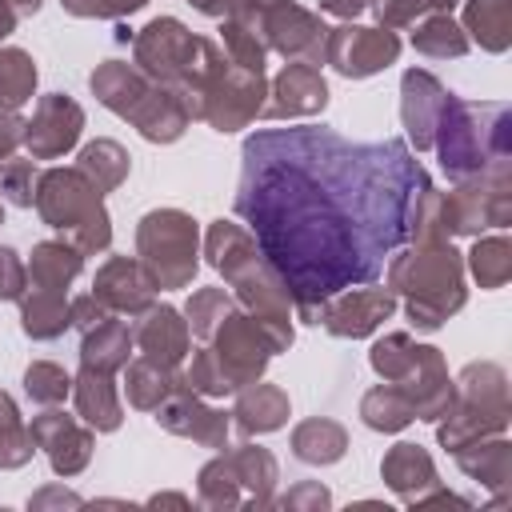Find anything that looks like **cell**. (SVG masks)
Returning <instances> with one entry per match:
<instances>
[{"label":"cell","mask_w":512,"mask_h":512,"mask_svg":"<svg viewBox=\"0 0 512 512\" xmlns=\"http://www.w3.org/2000/svg\"><path fill=\"white\" fill-rule=\"evenodd\" d=\"M136 340H140L144 360L164 364V368H176V364L184 360V352H188V328H184V320H180L172 308H164V304L148 312V320L136 328Z\"/></svg>","instance_id":"obj_15"},{"label":"cell","mask_w":512,"mask_h":512,"mask_svg":"<svg viewBox=\"0 0 512 512\" xmlns=\"http://www.w3.org/2000/svg\"><path fill=\"white\" fill-rule=\"evenodd\" d=\"M392 288L408 292V316L416 328H440L448 312L464 304L460 260L452 248L432 244L392 264Z\"/></svg>","instance_id":"obj_3"},{"label":"cell","mask_w":512,"mask_h":512,"mask_svg":"<svg viewBox=\"0 0 512 512\" xmlns=\"http://www.w3.org/2000/svg\"><path fill=\"white\" fill-rule=\"evenodd\" d=\"M144 4L148 0H64V8L76 16H124V12H136Z\"/></svg>","instance_id":"obj_38"},{"label":"cell","mask_w":512,"mask_h":512,"mask_svg":"<svg viewBox=\"0 0 512 512\" xmlns=\"http://www.w3.org/2000/svg\"><path fill=\"white\" fill-rule=\"evenodd\" d=\"M32 456V432L20 428V416L12 408V400L0 392V464L4 468H16Z\"/></svg>","instance_id":"obj_29"},{"label":"cell","mask_w":512,"mask_h":512,"mask_svg":"<svg viewBox=\"0 0 512 512\" xmlns=\"http://www.w3.org/2000/svg\"><path fill=\"white\" fill-rule=\"evenodd\" d=\"M472 272L484 288H496L508 280V240L496 236V240H480L472 248Z\"/></svg>","instance_id":"obj_31"},{"label":"cell","mask_w":512,"mask_h":512,"mask_svg":"<svg viewBox=\"0 0 512 512\" xmlns=\"http://www.w3.org/2000/svg\"><path fill=\"white\" fill-rule=\"evenodd\" d=\"M236 416H240V428H244V432H272V428L284 424V416H288V400H284L280 388H272V384H256L252 392L240 396Z\"/></svg>","instance_id":"obj_20"},{"label":"cell","mask_w":512,"mask_h":512,"mask_svg":"<svg viewBox=\"0 0 512 512\" xmlns=\"http://www.w3.org/2000/svg\"><path fill=\"white\" fill-rule=\"evenodd\" d=\"M360 412H364V420L372 428H384V432H396V428H404L412 420V408L400 396V388H376V392H368Z\"/></svg>","instance_id":"obj_28"},{"label":"cell","mask_w":512,"mask_h":512,"mask_svg":"<svg viewBox=\"0 0 512 512\" xmlns=\"http://www.w3.org/2000/svg\"><path fill=\"white\" fill-rule=\"evenodd\" d=\"M68 328V308L60 292L48 288H32V296L24 300V332L36 340H52Z\"/></svg>","instance_id":"obj_24"},{"label":"cell","mask_w":512,"mask_h":512,"mask_svg":"<svg viewBox=\"0 0 512 512\" xmlns=\"http://www.w3.org/2000/svg\"><path fill=\"white\" fill-rule=\"evenodd\" d=\"M192 4H196L200 12H208V16H228L240 0H192Z\"/></svg>","instance_id":"obj_44"},{"label":"cell","mask_w":512,"mask_h":512,"mask_svg":"<svg viewBox=\"0 0 512 512\" xmlns=\"http://www.w3.org/2000/svg\"><path fill=\"white\" fill-rule=\"evenodd\" d=\"M272 96L276 100L264 108V116H308V112H320L328 104V88L312 64H288L276 76Z\"/></svg>","instance_id":"obj_12"},{"label":"cell","mask_w":512,"mask_h":512,"mask_svg":"<svg viewBox=\"0 0 512 512\" xmlns=\"http://www.w3.org/2000/svg\"><path fill=\"white\" fill-rule=\"evenodd\" d=\"M172 392H176V384H172V376H168L164 364L140 360V364L128 368V400L136 408H160V400L172 396Z\"/></svg>","instance_id":"obj_27"},{"label":"cell","mask_w":512,"mask_h":512,"mask_svg":"<svg viewBox=\"0 0 512 512\" xmlns=\"http://www.w3.org/2000/svg\"><path fill=\"white\" fill-rule=\"evenodd\" d=\"M228 472L236 476V484L248 488V504H268L272 500V484H276V460L264 448H240L224 456Z\"/></svg>","instance_id":"obj_19"},{"label":"cell","mask_w":512,"mask_h":512,"mask_svg":"<svg viewBox=\"0 0 512 512\" xmlns=\"http://www.w3.org/2000/svg\"><path fill=\"white\" fill-rule=\"evenodd\" d=\"M36 208H40V216L52 228L68 232L80 252H100L112 240L100 192L92 188V180L80 168H72V172H64V168L44 172L40 176V192H36Z\"/></svg>","instance_id":"obj_4"},{"label":"cell","mask_w":512,"mask_h":512,"mask_svg":"<svg viewBox=\"0 0 512 512\" xmlns=\"http://www.w3.org/2000/svg\"><path fill=\"white\" fill-rule=\"evenodd\" d=\"M320 8H324V12H332V16L352 20L360 8H368V0H320Z\"/></svg>","instance_id":"obj_42"},{"label":"cell","mask_w":512,"mask_h":512,"mask_svg":"<svg viewBox=\"0 0 512 512\" xmlns=\"http://www.w3.org/2000/svg\"><path fill=\"white\" fill-rule=\"evenodd\" d=\"M456 0H372V12L384 24H408L412 16L428 12V8H452Z\"/></svg>","instance_id":"obj_36"},{"label":"cell","mask_w":512,"mask_h":512,"mask_svg":"<svg viewBox=\"0 0 512 512\" xmlns=\"http://www.w3.org/2000/svg\"><path fill=\"white\" fill-rule=\"evenodd\" d=\"M468 28L472 36L488 48V52H504L508 48V28H512V16H508V0H468Z\"/></svg>","instance_id":"obj_25"},{"label":"cell","mask_w":512,"mask_h":512,"mask_svg":"<svg viewBox=\"0 0 512 512\" xmlns=\"http://www.w3.org/2000/svg\"><path fill=\"white\" fill-rule=\"evenodd\" d=\"M8 8H12L16 16H28V12H36V8H40V0H8Z\"/></svg>","instance_id":"obj_46"},{"label":"cell","mask_w":512,"mask_h":512,"mask_svg":"<svg viewBox=\"0 0 512 512\" xmlns=\"http://www.w3.org/2000/svg\"><path fill=\"white\" fill-rule=\"evenodd\" d=\"M68 320H72L80 332H88V328H96L100 320H108V312H104V304H100L96 296H80V300H72Z\"/></svg>","instance_id":"obj_39"},{"label":"cell","mask_w":512,"mask_h":512,"mask_svg":"<svg viewBox=\"0 0 512 512\" xmlns=\"http://www.w3.org/2000/svg\"><path fill=\"white\" fill-rule=\"evenodd\" d=\"M392 312V296L384 288H344L324 304V328L336 336H364Z\"/></svg>","instance_id":"obj_8"},{"label":"cell","mask_w":512,"mask_h":512,"mask_svg":"<svg viewBox=\"0 0 512 512\" xmlns=\"http://www.w3.org/2000/svg\"><path fill=\"white\" fill-rule=\"evenodd\" d=\"M156 412H160L156 420H160L168 432H176V436H192V440H200V444H208V448H224L228 420H224L220 412L196 404V396L176 392V396H172L164 408H156Z\"/></svg>","instance_id":"obj_14"},{"label":"cell","mask_w":512,"mask_h":512,"mask_svg":"<svg viewBox=\"0 0 512 512\" xmlns=\"http://www.w3.org/2000/svg\"><path fill=\"white\" fill-rule=\"evenodd\" d=\"M428 176L404 140H344L332 128H268L244 140L236 216L308 324L324 300L372 284L416 236Z\"/></svg>","instance_id":"obj_1"},{"label":"cell","mask_w":512,"mask_h":512,"mask_svg":"<svg viewBox=\"0 0 512 512\" xmlns=\"http://www.w3.org/2000/svg\"><path fill=\"white\" fill-rule=\"evenodd\" d=\"M28 288V268L12 248H0V300H20Z\"/></svg>","instance_id":"obj_37"},{"label":"cell","mask_w":512,"mask_h":512,"mask_svg":"<svg viewBox=\"0 0 512 512\" xmlns=\"http://www.w3.org/2000/svg\"><path fill=\"white\" fill-rule=\"evenodd\" d=\"M80 124H84V116H80V108H76L72 100L48 96V100L36 108L32 124H24V144L32 148V156H44V160H48V156H60L64 148L76 144Z\"/></svg>","instance_id":"obj_9"},{"label":"cell","mask_w":512,"mask_h":512,"mask_svg":"<svg viewBox=\"0 0 512 512\" xmlns=\"http://www.w3.org/2000/svg\"><path fill=\"white\" fill-rule=\"evenodd\" d=\"M28 432H32V444H40V448L48 452V460H52V468H56L60 476H72V472H80V468L88 464L92 436H88L72 416H64V412H44V416L32 420Z\"/></svg>","instance_id":"obj_7"},{"label":"cell","mask_w":512,"mask_h":512,"mask_svg":"<svg viewBox=\"0 0 512 512\" xmlns=\"http://www.w3.org/2000/svg\"><path fill=\"white\" fill-rule=\"evenodd\" d=\"M324 52L344 76H372L396 60L400 40L380 28H336L328 36Z\"/></svg>","instance_id":"obj_6"},{"label":"cell","mask_w":512,"mask_h":512,"mask_svg":"<svg viewBox=\"0 0 512 512\" xmlns=\"http://www.w3.org/2000/svg\"><path fill=\"white\" fill-rule=\"evenodd\" d=\"M460 456V468L488 480V484H504L508 476V444H484L480 456H468V452H456Z\"/></svg>","instance_id":"obj_34"},{"label":"cell","mask_w":512,"mask_h":512,"mask_svg":"<svg viewBox=\"0 0 512 512\" xmlns=\"http://www.w3.org/2000/svg\"><path fill=\"white\" fill-rule=\"evenodd\" d=\"M32 84H36V68H32L28 52L4 48L0 52V104L4 108H20L32 96Z\"/></svg>","instance_id":"obj_26"},{"label":"cell","mask_w":512,"mask_h":512,"mask_svg":"<svg viewBox=\"0 0 512 512\" xmlns=\"http://www.w3.org/2000/svg\"><path fill=\"white\" fill-rule=\"evenodd\" d=\"M80 272V248H64V244H40L32 252V264H28V276L36 288H48V292H64V284Z\"/></svg>","instance_id":"obj_21"},{"label":"cell","mask_w":512,"mask_h":512,"mask_svg":"<svg viewBox=\"0 0 512 512\" xmlns=\"http://www.w3.org/2000/svg\"><path fill=\"white\" fill-rule=\"evenodd\" d=\"M140 256L144 268L152 276V284L160 288H180L192 280L196 272V228L184 212H148L140 220Z\"/></svg>","instance_id":"obj_5"},{"label":"cell","mask_w":512,"mask_h":512,"mask_svg":"<svg viewBox=\"0 0 512 512\" xmlns=\"http://www.w3.org/2000/svg\"><path fill=\"white\" fill-rule=\"evenodd\" d=\"M384 480L404 496V500H420V488H432L436 484V472H432V460L416 448V444H396L388 456H384Z\"/></svg>","instance_id":"obj_16"},{"label":"cell","mask_w":512,"mask_h":512,"mask_svg":"<svg viewBox=\"0 0 512 512\" xmlns=\"http://www.w3.org/2000/svg\"><path fill=\"white\" fill-rule=\"evenodd\" d=\"M76 408L100 432H112L120 424V404H116V392H112L108 372H96V368H84L80 372V380H76Z\"/></svg>","instance_id":"obj_18"},{"label":"cell","mask_w":512,"mask_h":512,"mask_svg":"<svg viewBox=\"0 0 512 512\" xmlns=\"http://www.w3.org/2000/svg\"><path fill=\"white\" fill-rule=\"evenodd\" d=\"M448 96L452 92H444L440 80L428 76V72H408L404 76V128L416 140V148H428L432 144Z\"/></svg>","instance_id":"obj_11"},{"label":"cell","mask_w":512,"mask_h":512,"mask_svg":"<svg viewBox=\"0 0 512 512\" xmlns=\"http://www.w3.org/2000/svg\"><path fill=\"white\" fill-rule=\"evenodd\" d=\"M12 24H16V12L8 8V0H0V36H8V32H12Z\"/></svg>","instance_id":"obj_45"},{"label":"cell","mask_w":512,"mask_h":512,"mask_svg":"<svg viewBox=\"0 0 512 512\" xmlns=\"http://www.w3.org/2000/svg\"><path fill=\"white\" fill-rule=\"evenodd\" d=\"M264 28H268V40H272V48H280L284 56H296V52H304V56H320L324 52V40H328V28L316 20V16H308L304 8H296V4H276L264 20H260Z\"/></svg>","instance_id":"obj_10"},{"label":"cell","mask_w":512,"mask_h":512,"mask_svg":"<svg viewBox=\"0 0 512 512\" xmlns=\"http://www.w3.org/2000/svg\"><path fill=\"white\" fill-rule=\"evenodd\" d=\"M412 44H416L420 52H428V56H460V52L468 48V40L460 36V28H456L448 16H432V20H424V24L416 28Z\"/></svg>","instance_id":"obj_30"},{"label":"cell","mask_w":512,"mask_h":512,"mask_svg":"<svg viewBox=\"0 0 512 512\" xmlns=\"http://www.w3.org/2000/svg\"><path fill=\"white\" fill-rule=\"evenodd\" d=\"M284 504H316V508H328V504H332V496H328V488H320V484H304V488L288 492V496H284Z\"/></svg>","instance_id":"obj_41"},{"label":"cell","mask_w":512,"mask_h":512,"mask_svg":"<svg viewBox=\"0 0 512 512\" xmlns=\"http://www.w3.org/2000/svg\"><path fill=\"white\" fill-rule=\"evenodd\" d=\"M292 452L308 464H332L344 456V428L332 420H308L292 436Z\"/></svg>","instance_id":"obj_22"},{"label":"cell","mask_w":512,"mask_h":512,"mask_svg":"<svg viewBox=\"0 0 512 512\" xmlns=\"http://www.w3.org/2000/svg\"><path fill=\"white\" fill-rule=\"evenodd\" d=\"M24 388H28L32 400H40V404H56V400L68 396L72 380H68L56 364H32V368L24 372Z\"/></svg>","instance_id":"obj_33"},{"label":"cell","mask_w":512,"mask_h":512,"mask_svg":"<svg viewBox=\"0 0 512 512\" xmlns=\"http://www.w3.org/2000/svg\"><path fill=\"white\" fill-rule=\"evenodd\" d=\"M128 352H132V328L128 324H116V320H100L96 328L84 332V368H96V372H112L120 364H128Z\"/></svg>","instance_id":"obj_17"},{"label":"cell","mask_w":512,"mask_h":512,"mask_svg":"<svg viewBox=\"0 0 512 512\" xmlns=\"http://www.w3.org/2000/svg\"><path fill=\"white\" fill-rule=\"evenodd\" d=\"M24 140V124L12 116V112H0V160Z\"/></svg>","instance_id":"obj_40"},{"label":"cell","mask_w":512,"mask_h":512,"mask_svg":"<svg viewBox=\"0 0 512 512\" xmlns=\"http://www.w3.org/2000/svg\"><path fill=\"white\" fill-rule=\"evenodd\" d=\"M32 504H36V508H40V504H80V496H72V492H60V488H48V492H40Z\"/></svg>","instance_id":"obj_43"},{"label":"cell","mask_w":512,"mask_h":512,"mask_svg":"<svg viewBox=\"0 0 512 512\" xmlns=\"http://www.w3.org/2000/svg\"><path fill=\"white\" fill-rule=\"evenodd\" d=\"M32 180H36L32 164H24V160H0V192H4L12 204L28 208V204L36 200V192H32Z\"/></svg>","instance_id":"obj_35"},{"label":"cell","mask_w":512,"mask_h":512,"mask_svg":"<svg viewBox=\"0 0 512 512\" xmlns=\"http://www.w3.org/2000/svg\"><path fill=\"white\" fill-rule=\"evenodd\" d=\"M228 312H232V300H228L224 292L208 288V292H196V296H192V304H188V324H192L196 336H212V332L224 324Z\"/></svg>","instance_id":"obj_32"},{"label":"cell","mask_w":512,"mask_h":512,"mask_svg":"<svg viewBox=\"0 0 512 512\" xmlns=\"http://www.w3.org/2000/svg\"><path fill=\"white\" fill-rule=\"evenodd\" d=\"M480 116H484V104H460L452 96L440 112L432 144L440 148L444 172L456 176V180L476 176L488 164L504 168V160H508V108H500L488 128L480 124Z\"/></svg>","instance_id":"obj_2"},{"label":"cell","mask_w":512,"mask_h":512,"mask_svg":"<svg viewBox=\"0 0 512 512\" xmlns=\"http://www.w3.org/2000/svg\"><path fill=\"white\" fill-rule=\"evenodd\" d=\"M100 304L108 308H120V312H140L152 304V276L132 264V260H108L96 276V292H92Z\"/></svg>","instance_id":"obj_13"},{"label":"cell","mask_w":512,"mask_h":512,"mask_svg":"<svg viewBox=\"0 0 512 512\" xmlns=\"http://www.w3.org/2000/svg\"><path fill=\"white\" fill-rule=\"evenodd\" d=\"M76 168L92 180L96 192H108V188H116V184L124 180V172H128V152H124L120 144H112V140H96V144H88V148L80 152V164H76Z\"/></svg>","instance_id":"obj_23"}]
</instances>
